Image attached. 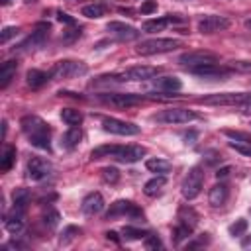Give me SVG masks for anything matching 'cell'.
I'll use <instances>...</instances> for the list:
<instances>
[{"label":"cell","instance_id":"obj_1","mask_svg":"<svg viewBox=\"0 0 251 251\" xmlns=\"http://www.w3.org/2000/svg\"><path fill=\"white\" fill-rule=\"evenodd\" d=\"M20 126H22V131L29 137V143L39 147V149H47L51 147L49 143V135H51V129L49 126L39 118V116H24L20 120Z\"/></svg>","mask_w":251,"mask_h":251},{"label":"cell","instance_id":"obj_2","mask_svg":"<svg viewBox=\"0 0 251 251\" xmlns=\"http://www.w3.org/2000/svg\"><path fill=\"white\" fill-rule=\"evenodd\" d=\"M182 43L178 39H173V37H155V39H145L137 45V53L139 55H157V53H169V51H175L178 49Z\"/></svg>","mask_w":251,"mask_h":251},{"label":"cell","instance_id":"obj_3","mask_svg":"<svg viewBox=\"0 0 251 251\" xmlns=\"http://www.w3.org/2000/svg\"><path fill=\"white\" fill-rule=\"evenodd\" d=\"M202 186H204V173L200 167H192L186 176L182 178V184H180V192L186 200H194L200 192H202Z\"/></svg>","mask_w":251,"mask_h":251},{"label":"cell","instance_id":"obj_4","mask_svg":"<svg viewBox=\"0 0 251 251\" xmlns=\"http://www.w3.org/2000/svg\"><path fill=\"white\" fill-rule=\"evenodd\" d=\"M249 98H251L249 92H218V94L204 96L198 102L200 104H208V106H241Z\"/></svg>","mask_w":251,"mask_h":251},{"label":"cell","instance_id":"obj_5","mask_svg":"<svg viewBox=\"0 0 251 251\" xmlns=\"http://www.w3.org/2000/svg\"><path fill=\"white\" fill-rule=\"evenodd\" d=\"M218 63V55L214 51H206V49H198V51H188L182 53L178 57V65L192 69V67H200V65H216Z\"/></svg>","mask_w":251,"mask_h":251},{"label":"cell","instance_id":"obj_6","mask_svg":"<svg viewBox=\"0 0 251 251\" xmlns=\"http://www.w3.org/2000/svg\"><path fill=\"white\" fill-rule=\"evenodd\" d=\"M86 73H88L86 63H82V61H69V59L55 63V67L51 71V75L57 76V78H76V76H82Z\"/></svg>","mask_w":251,"mask_h":251},{"label":"cell","instance_id":"obj_7","mask_svg":"<svg viewBox=\"0 0 251 251\" xmlns=\"http://www.w3.org/2000/svg\"><path fill=\"white\" fill-rule=\"evenodd\" d=\"M159 67H147V65H139V67H129L126 71H122L120 75H114L116 80L124 82V80H149L153 76L159 75Z\"/></svg>","mask_w":251,"mask_h":251},{"label":"cell","instance_id":"obj_8","mask_svg":"<svg viewBox=\"0 0 251 251\" xmlns=\"http://www.w3.org/2000/svg\"><path fill=\"white\" fill-rule=\"evenodd\" d=\"M194 118H196V114L186 108H167L155 116V120L161 124H188Z\"/></svg>","mask_w":251,"mask_h":251},{"label":"cell","instance_id":"obj_9","mask_svg":"<svg viewBox=\"0 0 251 251\" xmlns=\"http://www.w3.org/2000/svg\"><path fill=\"white\" fill-rule=\"evenodd\" d=\"M100 100L108 106H114V108H131V106H137L141 104V96L137 94H129V92H110V94H100Z\"/></svg>","mask_w":251,"mask_h":251},{"label":"cell","instance_id":"obj_10","mask_svg":"<svg viewBox=\"0 0 251 251\" xmlns=\"http://www.w3.org/2000/svg\"><path fill=\"white\" fill-rule=\"evenodd\" d=\"M102 127H104V131L114 133V135H137L139 133V127L135 124L124 122V120H118V118H104Z\"/></svg>","mask_w":251,"mask_h":251},{"label":"cell","instance_id":"obj_11","mask_svg":"<svg viewBox=\"0 0 251 251\" xmlns=\"http://www.w3.org/2000/svg\"><path fill=\"white\" fill-rule=\"evenodd\" d=\"M231 25V22L226 16H218V14H210L198 20V31L200 33H216L222 29H227Z\"/></svg>","mask_w":251,"mask_h":251},{"label":"cell","instance_id":"obj_12","mask_svg":"<svg viewBox=\"0 0 251 251\" xmlns=\"http://www.w3.org/2000/svg\"><path fill=\"white\" fill-rule=\"evenodd\" d=\"M53 173V165L43 157H31L27 161V176L31 180H43Z\"/></svg>","mask_w":251,"mask_h":251},{"label":"cell","instance_id":"obj_13","mask_svg":"<svg viewBox=\"0 0 251 251\" xmlns=\"http://www.w3.org/2000/svg\"><path fill=\"white\" fill-rule=\"evenodd\" d=\"M106 29H108L116 39H120V41H135V39H139V35H141L139 29H135L133 25L124 24V22H110V24L106 25Z\"/></svg>","mask_w":251,"mask_h":251},{"label":"cell","instance_id":"obj_14","mask_svg":"<svg viewBox=\"0 0 251 251\" xmlns=\"http://www.w3.org/2000/svg\"><path fill=\"white\" fill-rule=\"evenodd\" d=\"M131 216V218H139V220H143V212L133 204V202H129V200H116L112 206H110V210H108V214H106V218L108 220H112V218H118V216Z\"/></svg>","mask_w":251,"mask_h":251},{"label":"cell","instance_id":"obj_15","mask_svg":"<svg viewBox=\"0 0 251 251\" xmlns=\"http://www.w3.org/2000/svg\"><path fill=\"white\" fill-rule=\"evenodd\" d=\"M188 71L200 78H206V80H226L229 75V69L218 67V65H200V67H192Z\"/></svg>","mask_w":251,"mask_h":251},{"label":"cell","instance_id":"obj_16","mask_svg":"<svg viewBox=\"0 0 251 251\" xmlns=\"http://www.w3.org/2000/svg\"><path fill=\"white\" fill-rule=\"evenodd\" d=\"M145 153H147V149L141 147V145H118L116 153H114V159H118L120 163H135Z\"/></svg>","mask_w":251,"mask_h":251},{"label":"cell","instance_id":"obj_17","mask_svg":"<svg viewBox=\"0 0 251 251\" xmlns=\"http://www.w3.org/2000/svg\"><path fill=\"white\" fill-rule=\"evenodd\" d=\"M47 35H49V25H45V24H39V25H37V29H35V31H31V35H29L25 41H22L18 49H22V51H29V49L41 47V45L45 43Z\"/></svg>","mask_w":251,"mask_h":251},{"label":"cell","instance_id":"obj_18","mask_svg":"<svg viewBox=\"0 0 251 251\" xmlns=\"http://www.w3.org/2000/svg\"><path fill=\"white\" fill-rule=\"evenodd\" d=\"M80 208H82V214H86V216H96V214H100V212L104 210V198H102V194H100V192H90V194H86Z\"/></svg>","mask_w":251,"mask_h":251},{"label":"cell","instance_id":"obj_19","mask_svg":"<svg viewBox=\"0 0 251 251\" xmlns=\"http://www.w3.org/2000/svg\"><path fill=\"white\" fill-rule=\"evenodd\" d=\"M80 139H82V131H80V127L73 126V127H69V129L63 133V137H61V147L67 149V151H73L75 147H78Z\"/></svg>","mask_w":251,"mask_h":251},{"label":"cell","instance_id":"obj_20","mask_svg":"<svg viewBox=\"0 0 251 251\" xmlns=\"http://www.w3.org/2000/svg\"><path fill=\"white\" fill-rule=\"evenodd\" d=\"M227 196H229V190L226 184H214L210 188V194H208V202L214 206V208H220L227 202Z\"/></svg>","mask_w":251,"mask_h":251},{"label":"cell","instance_id":"obj_21","mask_svg":"<svg viewBox=\"0 0 251 251\" xmlns=\"http://www.w3.org/2000/svg\"><path fill=\"white\" fill-rule=\"evenodd\" d=\"M49 78H51V75H49V73H43V71H39V69H29L27 75H25V82H27V86L33 88V90L41 88Z\"/></svg>","mask_w":251,"mask_h":251},{"label":"cell","instance_id":"obj_22","mask_svg":"<svg viewBox=\"0 0 251 251\" xmlns=\"http://www.w3.org/2000/svg\"><path fill=\"white\" fill-rule=\"evenodd\" d=\"M4 224H6V229H8L12 235H18V233L24 229V212L14 208V212L6 216V222H4Z\"/></svg>","mask_w":251,"mask_h":251},{"label":"cell","instance_id":"obj_23","mask_svg":"<svg viewBox=\"0 0 251 251\" xmlns=\"http://www.w3.org/2000/svg\"><path fill=\"white\" fill-rule=\"evenodd\" d=\"M155 86L157 90H163V92H176L182 88V80L178 76H161L155 80Z\"/></svg>","mask_w":251,"mask_h":251},{"label":"cell","instance_id":"obj_24","mask_svg":"<svg viewBox=\"0 0 251 251\" xmlns=\"http://www.w3.org/2000/svg\"><path fill=\"white\" fill-rule=\"evenodd\" d=\"M165 184H167V178H165L163 175H157V176H153L151 180H147V182H145L143 192H145L147 196H157V194L165 188Z\"/></svg>","mask_w":251,"mask_h":251},{"label":"cell","instance_id":"obj_25","mask_svg":"<svg viewBox=\"0 0 251 251\" xmlns=\"http://www.w3.org/2000/svg\"><path fill=\"white\" fill-rule=\"evenodd\" d=\"M12 200H14V208H16V210L25 212V208H27V204H29V200H31V194H29L27 188H16V190L12 192Z\"/></svg>","mask_w":251,"mask_h":251},{"label":"cell","instance_id":"obj_26","mask_svg":"<svg viewBox=\"0 0 251 251\" xmlns=\"http://www.w3.org/2000/svg\"><path fill=\"white\" fill-rule=\"evenodd\" d=\"M16 69H18L16 61H6V63L0 67V88H6V86L10 84V80H12L14 75H16Z\"/></svg>","mask_w":251,"mask_h":251},{"label":"cell","instance_id":"obj_27","mask_svg":"<svg viewBox=\"0 0 251 251\" xmlns=\"http://www.w3.org/2000/svg\"><path fill=\"white\" fill-rule=\"evenodd\" d=\"M16 163V147L12 145H6L4 151H2V157H0V171L2 173H8Z\"/></svg>","mask_w":251,"mask_h":251},{"label":"cell","instance_id":"obj_28","mask_svg":"<svg viewBox=\"0 0 251 251\" xmlns=\"http://www.w3.org/2000/svg\"><path fill=\"white\" fill-rule=\"evenodd\" d=\"M145 167H147V171L157 173V175H167L171 171V163L165 161V159H147Z\"/></svg>","mask_w":251,"mask_h":251},{"label":"cell","instance_id":"obj_29","mask_svg":"<svg viewBox=\"0 0 251 251\" xmlns=\"http://www.w3.org/2000/svg\"><path fill=\"white\" fill-rule=\"evenodd\" d=\"M61 120L67 122L69 126H78L82 122V114L76 108H63L61 110Z\"/></svg>","mask_w":251,"mask_h":251},{"label":"cell","instance_id":"obj_30","mask_svg":"<svg viewBox=\"0 0 251 251\" xmlns=\"http://www.w3.org/2000/svg\"><path fill=\"white\" fill-rule=\"evenodd\" d=\"M82 16H86L90 20H98V18L106 16V6H102V4H86L82 8Z\"/></svg>","mask_w":251,"mask_h":251},{"label":"cell","instance_id":"obj_31","mask_svg":"<svg viewBox=\"0 0 251 251\" xmlns=\"http://www.w3.org/2000/svg\"><path fill=\"white\" fill-rule=\"evenodd\" d=\"M178 220H180V224H186V226H190V227H194L196 226V222H198V214L192 210V208H180L178 210Z\"/></svg>","mask_w":251,"mask_h":251},{"label":"cell","instance_id":"obj_32","mask_svg":"<svg viewBox=\"0 0 251 251\" xmlns=\"http://www.w3.org/2000/svg\"><path fill=\"white\" fill-rule=\"evenodd\" d=\"M167 24H171V22H169V18H155V20H147V22H143V31H147V33L161 31Z\"/></svg>","mask_w":251,"mask_h":251},{"label":"cell","instance_id":"obj_33","mask_svg":"<svg viewBox=\"0 0 251 251\" xmlns=\"http://www.w3.org/2000/svg\"><path fill=\"white\" fill-rule=\"evenodd\" d=\"M118 145H100L96 149H92L90 159H102V157H114Z\"/></svg>","mask_w":251,"mask_h":251},{"label":"cell","instance_id":"obj_34","mask_svg":"<svg viewBox=\"0 0 251 251\" xmlns=\"http://www.w3.org/2000/svg\"><path fill=\"white\" fill-rule=\"evenodd\" d=\"M100 173H102V180L108 184H116L120 180V171L116 167H104Z\"/></svg>","mask_w":251,"mask_h":251},{"label":"cell","instance_id":"obj_35","mask_svg":"<svg viewBox=\"0 0 251 251\" xmlns=\"http://www.w3.org/2000/svg\"><path fill=\"white\" fill-rule=\"evenodd\" d=\"M76 235H80V227H76V226H69V227H65L63 233H61V245L71 243Z\"/></svg>","mask_w":251,"mask_h":251},{"label":"cell","instance_id":"obj_36","mask_svg":"<svg viewBox=\"0 0 251 251\" xmlns=\"http://www.w3.org/2000/svg\"><path fill=\"white\" fill-rule=\"evenodd\" d=\"M245 229H247V220H243V218H239V220H235L229 227H227V231H229V235H241V233H245Z\"/></svg>","mask_w":251,"mask_h":251},{"label":"cell","instance_id":"obj_37","mask_svg":"<svg viewBox=\"0 0 251 251\" xmlns=\"http://www.w3.org/2000/svg\"><path fill=\"white\" fill-rule=\"evenodd\" d=\"M43 224L47 226V227H57V224H59V212L57 210H47L45 214H43Z\"/></svg>","mask_w":251,"mask_h":251},{"label":"cell","instance_id":"obj_38","mask_svg":"<svg viewBox=\"0 0 251 251\" xmlns=\"http://www.w3.org/2000/svg\"><path fill=\"white\" fill-rule=\"evenodd\" d=\"M18 31H20V29H18L16 25H8V27H4V29H2V33H0V43H2V45H6L12 37H16V35H18Z\"/></svg>","mask_w":251,"mask_h":251},{"label":"cell","instance_id":"obj_39","mask_svg":"<svg viewBox=\"0 0 251 251\" xmlns=\"http://www.w3.org/2000/svg\"><path fill=\"white\" fill-rule=\"evenodd\" d=\"M190 233H192V227H190V226H186V224H178V226L175 227V241L178 243L180 239L188 237Z\"/></svg>","mask_w":251,"mask_h":251},{"label":"cell","instance_id":"obj_40","mask_svg":"<svg viewBox=\"0 0 251 251\" xmlns=\"http://www.w3.org/2000/svg\"><path fill=\"white\" fill-rule=\"evenodd\" d=\"M143 235H147V233L143 229H139V227H131V226L124 227V237L126 239H141Z\"/></svg>","mask_w":251,"mask_h":251},{"label":"cell","instance_id":"obj_41","mask_svg":"<svg viewBox=\"0 0 251 251\" xmlns=\"http://www.w3.org/2000/svg\"><path fill=\"white\" fill-rule=\"evenodd\" d=\"M229 147L235 149L237 153L251 155V141H229Z\"/></svg>","mask_w":251,"mask_h":251},{"label":"cell","instance_id":"obj_42","mask_svg":"<svg viewBox=\"0 0 251 251\" xmlns=\"http://www.w3.org/2000/svg\"><path fill=\"white\" fill-rule=\"evenodd\" d=\"M161 247H163V243H161L159 235H155V233L145 235V249H161Z\"/></svg>","mask_w":251,"mask_h":251},{"label":"cell","instance_id":"obj_43","mask_svg":"<svg viewBox=\"0 0 251 251\" xmlns=\"http://www.w3.org/2000/svg\"><path fill=\"white\" fill-rule=\"evenodd\" d=\"M224 133L229 137V139H233V141H251V135H247V133H243V131H233V129H224Z\"/></svg>","mask_w":251,"mask_h":251},{"label":"cell","instance_id":"obj_44","mask_svg":"<svg viewBox=\"0 0 251 251\" xmlns=\"http://www.w3.org/2000/svg\"><path fill=\"white\" fill-rule=\"evenodd\" d=\"M229 69H231V71H241V73H249V71H251V63H249V61H231Z\"/></svg>","mask_w":251,"mask_h":251},{"label":"cell","instance_id":"obj_45","mask_svg":"<svg viewBox=\"0 0 251 251\" xmlns=\"http://www.w3.org/2000/svg\"><path fill=\"white\" fill-rule=\"evenodd\" d=\"M155 10H157V2H155V0H145V2L141 4V8H139L141 14H153Z\"/></svg>","mask_w":251,"mask_h":251},{"label":"cell","instance_id":"obj_46","mask_svg":"<svg viewBox=\"0 0 251 251\" xmlns=\"http://www.w3.org/2000/svg\"><path fill=\"white\" fill-rule=\"evenodd\" d=\"M57 20L59 22H63V24H69V25H75V18H71L69 14H65V12H59V16H57Z\"/></svg>","mask_w":251,"mask_h":251},{"label":"cell","instance_id":"obj_47","mask_svg":"<svg viewBox=\"0 0 251 251\" xmlns=\"http://www.w3.org/2000/svg\"><path fill=\"white\" fill-rule=\"evenodd\" d=\"M229 173H231V167L226 165V167H222V169L216 171V176H218V178H226V176H229Z\"/></svg>","mask_w":251,"mask_h":251},{"label":"cell","instance_id":"obj_48","mask_svg":"<svg viewBox=\"0 0 251 251\" xmlns=\"http://www.w3.org/2000/svg\"><path fill=\"white\" fill-rule=\"evenodd\" d=\"M239 108H241V112H243V114H249V116H251V98H249L247 102H243Z\"/></svg>","mask_w":251,"mask_h":251},{"label":"cell","instance_id":"obj_49","mask_svg":"<svg viewBox=\"0 0 251 251\" xmlns=\"http://www.w3.org/2000/svg\"><path fill=\"white\" fill-rule=\"evenodd\" d=\"M241 247H243L245 251H251V235H247V237L241 241Z\"/></svg>","mask_w":251,"mask_h":251},{"label":"cell","instance_id":"obj_50","mask_svg":"<svg viewBox=\"0 0 251 251\" xmlns=\"http://www.w3.org/2000/svg\"><path fill=\"white\" fill-rule=\"evenodd\" d=\"M184 143H194V139H196V131H190V133H184Z\"/></svg>","mask_w":251,"mask_h":251},{"label":"cell","instance_id":"obj_51","mask_svg":"<svg viewBox=\"0 0 251 251\" xmlns=\"http://www.w3.org/2000/svg\"><path fill=\"white\" fill-rule=\"evenodd\" d=\"M106 237H108V239H112V241H116V243L120 241V237H118V233H116V231H108V233H106Z\"/></svg>","mask_w":251,"mask_h":251},{"label":"cell","instance_id":"obj_52","mask_svg":"<svg viewBox=\"0 0 251 251\" xmlns=\"http://www.w3.org/2000/svg\"><path fill=\"white\" fill-rule=\"evenodd\" d=\"M0 4L2 6H8V4H12V0H0Z\"/></svg>","mask_w":251,"mask_h":251},{"label":"cell","instance_id":"obj_53","mask_svg":"<svg viewBox=\"0 0 251 251\" xmlns=\"http://www.w3.org/2000/svg\"><path fill=\"white\" fill-rule=\"evenodd\" d=\"M245 27H247V29L251 31V20H247V22H245Z\"/></svg>","mask_w":251,"mask_h":251}]
</instances>
